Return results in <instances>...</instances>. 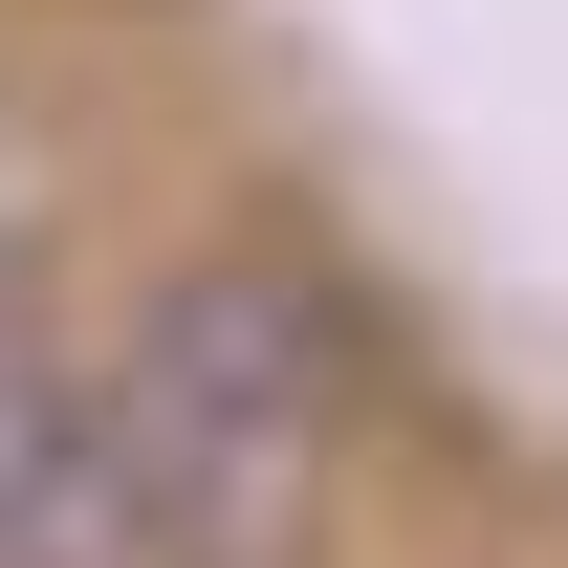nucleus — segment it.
Masks as SVG:
<instances>
[{
	"label": "nucleus",
	"mask_w": 568,
	"mask_h": 568,
	"mask_svg": "<svg viewBox=\"0 0 568 568\" xmlns=\"http://www.w3.org/2000/svg\"><path fill=\"white\" fill-rule=\"evenodd\" d=\"M0 241H22V153H0Z\"/></svg>",
	"instance_id": "7ed1b4c3"
},
{
	"label": "nucleus",
	"mask_w": 568,
	"mask_h": 568,
	"mask_svg": "<svg viewBox=\"0 0 568 568\" xmlns=\"http://www.w3.org/2000/svg\"><path fill=\"white\" fill-rule=\"evenodd\" d=\"M351 437V328L306 263H197L153 284L132 372H110V481H132V547L153 568H263Z\"/></svg>",
	"instance_id": "f257e3e1"
},
{
	"label": "nucleus",
	"mask_w": 568,
	"mask_h": 568,
	"mask_svg": "<svg viewBox=\"0 0 568 568\" xmlns=\"http://www.w3.org/2000/svg\"><path fill=\"white\" fill-rule=\"evenodd\" d=\"M0 568H153L132 547V481H110V416L0 328Z\"/></svg>",
	"instance_id": "f03ea898"
}]
</instances>
